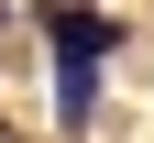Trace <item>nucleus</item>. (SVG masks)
Returning a JSON list of instances; mask_svg holds the SVG:
<instances>
[{"mask_svg":"<svg viewBox=\"0 0 154 143\" xmlns=\"http://www.w3.org/2000/svg\"><path fill=\"white\" fill-rule=\"evenodd\" d=\"M44 44H55V121H66V143H88V121H99V66H110V44H121V22H110L99 0H44Z\"/></svg>","mask_w":154,"mask_h":143,"instance_id":"nucleus-1","label":"nucleus"}]
</instances>
